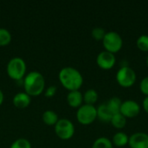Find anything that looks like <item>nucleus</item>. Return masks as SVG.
I'll list each match as a JSON object with an SVG mask.
<instances>
[{"mask_svg":"<svg viewBox=\"0 0 148 148\" xmlns=\"http://www.w3.org/2000/svg\"><path fill=\"white\" fill-rule=\"evenodd\" d=\"M91 35L93 36L94 39L97 40V41H102L105 35H106V31L103 28L101 27H95L92 29Z\"/></svg>","mask_w":148,"mask_h":148,"instance_id":"23","label":"nucleus"},{"mask_svg":"<svg viewBox=\"0 0 148 148\" xmlns=\"http://www.w3.org/2000/svg\"><path fill=\"white\" fill-rule=\"evenodd\" d=\"M121 103H122V101L119 97L114 96L107 102V106H108V108L109 109V111L111 112V114L114 115L115 114L120 113Z\"/></svg>","mask_w":148,"mask_h":148,"instance_id":"17","label":"nucleus"},{"mask_svg":"<svg viewBox=\"0 0 148 148\" xmlns=\"http://www.w3.org/2000/svg\"><path fill=\"white\" fill-rule=\"evenodd\" d=\"M129 137L127 134L123 132H118L114 134L112 139L113 146H115L117 147H124L128 144Z\"/></svg>","mask_w":148,"mask_h":148,"instance_id":"14","label":"nucleus"},{"mask_svg":"<svg viewBox=\"0 0 148 148\" xmlns=\"http://www.w3.org/2000/svg\"><path fill=\"white\" fill-rule=\"evenodd\" d=\"M98 93L95 89L89 88L83 94V101L85 104L94 105L98 101Z\"/></svg>","mask_w":148,"mask_h":148,"instance_id":"18","label":"nucleus"},{"mask_svg":"<svg viewBox=\"0 0 148 148\" xmlns=\"http://www.w3.org/2000/svg\"><path fill=\"white\" fill-rule=\"evenodd\" d=\"M116 62V57L114 54L103 50L100 52L96 57V63L97 65L104 70H109L113 69Z\"/></svg>","mask_w":148,"mask_h":148,"instance_id":"9","label":"nucleus"},{"mask_svg":"<svg viewBox=\"0 0 148 148\" xmlns=\"http://www.w3.org/2000/svg\"><path fill=\"white\" fill-rule=\"evenodd\" d=\"M68 104L72 108H80L83 102V95L79 90L69 91L67 95Z\"/></svg>","mask_w":148,"mask_h":148,"instance_id":"11","label":"nucleus"},{"mask_svg":"<svg viewBox=\"0 0 148 148\" xmlns=\"http://www.w3.org/2000/svg\"><path fill=\"white\" fill-rule=\"evenodd\" d=\"M102 44L106 51L115 54L122 49L123 39L118 32L108 31L106 32V35L102 40Z\"/></svg>","mask_w":148,"mask_h":148,"instance_id":"4","label":"nucleus"},{"mask_svg":"<svg viewBox=\"0 0 148 148\" xmlns=\"http://www.w3.org/2000/svg\"><path fill=\"white\" fill-rule=\"evenodd\" d=\"M140 92L145 95L146 96H148V76L144 77L140 83Z\"/></svg>","mask_w":148,"mask_h":148,"instance_id":"24","label":"nucleus"},{"mask_svg":"<svg viewBox=\"0 0 148 148\" xmlns=\"http://www.w3.org/2000/svg\"><path fill=\"white\" fill-rule=\"evenodd\" d=\"M24 92L29 96L40 95L45 88V79L38 71L29 72L23 80Z\"/></svg>","mask_w":148,"mask_h":148,"instance_id":"2","label":"nucleus"},{"mask_svg":"<svg viewBox=\"0 0 148 148\" xmlns=\"http://www.w3.org/2000/svg\"><path fill=\"white\" fill-rule=\"evenodd\" d=\"M11 34L5 28H0V46H6L11 42Z\"/></svg>","mask_w":148,"mask_h":148,"instance_id":"20","label":"nucleus"},{"mask_svg":"<svg viewBox=\"0 0 148 148\" xmlns=\"http://www.w3.org/2000/svg\"><path fill=\"white\" fill-rule=\"evenodd\" d=\"M42 121L48 126H55L58 121V115L53 110H46L42 115Z\"/></svg>","mask_w":148,"mask_h":148,"instance_id":"15","label":"nucleus"},{"mask_svg":"<svg viewBox=\"0 0 148 148\" xmlns=\"http://www.w3.org/2000/svg\"><path fill=\"white\" fill-rule=\"evenodd\" d=\"M76 119L82 125H90L97 119V109L94 105L82 104L76 111Z\"/></svg>","mask_w":148,"mask_h":148,"instance_id":"6","label":"nucleus"},{"mask_svg":"<svg viewBox=\"0 0 148 148\" xmlns=\"http://www.w3.org/2000/svg\"><path fill=\"white\" fill-rule=\"evenodd\" d=\"M140 105L133 100H127L122 101L120 113L127 119L135 118L140 112Z\"/></svg>","mask_w":148,"mask_h":148,"instance_id":"8","label":"nucleus"},{"mask_svg":"<svg viewBox=\"0 0 148 148\" xmlns=\"http://www.w3.org/2000/svg\"><path fill=\"white\" fill-rule=\"evenodd\" d=\"M12 101L15 107L18 108H25L30 104L31 98L25 92H19L14 95Z\"/></svg>","mask_w":148,"mask_h":148,"instance_id":"12","label":"nucleus"},{"mask_svg":"<svg viewBox=\"0 0 148 148\" xmlns=\"http://www.w3.org/2000/svg\"><path fill=\"white\" fill-rule=\"evenodd\" d=\"M61 84L69 91L79 90L83 84V76L81 72L73 67H64L58 74Z\"/></svg>","mask_w":148,"mask_h":148,"instance_id":"1","label":"nucleus"},{"mask_svg":"<svg viewBox=\"0 0 148 148\" xmlns=\"http://www.w3.org/2000/svg\"><path fill=\"white\" fill-rule=\"evenodd\" d=\"M147 68H148V55H147Z\"/></svg>","mask_w":148,"mask_h":148,"instance_id":"28","label":"nucleus"},{"mask_svg":"<svg viewBox=\"0 0 148 148\" xmlns=\"http://www.w3.org/2000/svg\"><path fill=\"white\" fill-rule=\"evenodd\" d=\"M92 148H114V146L108 138L100 137L94 141Z\"/></svg>","mask_w":148,"mask_h":148,"instance_id":"19","label":"nucleus"},{"mask_svg":"<svg viewBox=\"0 0 148 148\" xmlns=\"http://www.w3.org/2000/svg\"><path fill=\"white\" fill-rule=\"evenodd\" d=\"M128 146L130 148H148V134L137 132L129 137Z\"/></svg>","mask_w":148,"mask_h":148,"instance_id":"10","label":"nucleus"},{"mask_svg":"<svg viewBox=\"0 0 148 148\" xmlns=\"http://www.w3.org/2000/svg\"><path fill=\"white\" fill-rule=\"evenodd\" d=\"M137 79L135 71L128 65L122 66L119 69L116 73V82L117 83L125 88L132 87Z\"/></svg>","mask_w":148,"mask_h":148,"instance_id":"5","label":"nucleus"},{"mask_svg":"<svg viewBox=\"0 0 148 148\" xmlns=\"http://www.w3.org/2000/svg\"><path fill=\"white\" fill-rule=\"evenodd\" d=\"M26 62L21 57L16 56L11 58L6 67V72L10 78L15 81H21L26 75Z\"/></svg>","mask_w":148,"mask_h":148,"instance_id":"3","label":"nucleus"},{"mask_svg":"<svg viewBox=\"0 0 148 148\" xmlns=\"http://www.w3.org/2000/svg\"><path fill=\"white\" fill-rule=\"evenodd\" d=\"M75 126L71 121L66 118L59 119L55 125L56 134L62 140H70L75 134Z\"/></svg>","mask_w":148,"mask_h":148,"instance_id":"7","label":"nucleus"},{"mask_svg":"<svg viewBox=\"0 0 148 148\" xmlns=\"http://www.w3.org/2000/svg\"><path fill=\"white\" fill-rule=\"evenodd\" d=\"M136 45L140 50L143 52H148V35L140 36L136 41Z\"/></svg>","mask_w":148,"mask_h":148,"instance_id":"21","label":"nucleus"},{"mask_svg":"<svg viewBox=\"0 0 148 148\" xmlns=\"http://www.w3.org/2000/svg\"><path fill=\"white\" fill-rule=\"evenodd\" d=\"M96 109H97V118L100 121L103 122H110L113 114L108 108L107 103L101 104L98 108H96Z\"/></svg>","mask_w":148,"mask_h":148,"instance_id":"13","label":"nucleus"},{"mask_svg":"<svg viewBox=\"0 0 148 148\" xmlns=\"http://www.w3.org/2000/svg\"><path fill=\"white\" fill-rule=\"evenodd\" d=\"M10 148H31V144L27 139L19 138L10 145Z\"/></svg>","mask_w":148,"mask_h":148,"instance_id":"22","label":"nucleus"},{"mask_svg":"<svg viewBox=\"0 0 148 148\" xmlns=\"http://www.w3.org/2000/svg\"><path fill=\"white\" fill-rule=\"evenodd\" d=\"M3 99H4V95H3V91L0 89V106L3 104Z\"/></svg>","mask_w":148,"mask_h":148,"instance_id":"27","label":"nucleus"},{"mask_svg":"<svg viewBox=\"0 0 148 148\" xmlns=\"http://www.w3.org/2000/svg\"><path fill=\"white\" fill-rule=\"evenodd\" d=\"M142 108L144 109V111L148 114V96H146L142 101Z\"/></svg>","mask_w":148,"mask_h":148,"instance_id":"26","label":"nucleus"},{"mask_svg":"<svg viewBox=\"0 0 148 148\" xmlns=\"http://www.w3.org/2000/svg\"><path fill=\"white\" fill-rule=\"evenodd\" d=\"M56 90H57V88L56 86H49V88L45 89L44 95L47 98H52L56 94Z\"/></svg>","mask_w":148,"mask_h":148,"instance_id":"25","label":"nucleus"},{"mask_svg":"<svg viewBox=\"0 0 148 148\" xmlns=\"http://www.w3.org/2000/svg\"><path fill=\"white\" fill-rule=\"evenodd\" d=\"M110 123L112 124V126L114 128L122 129L127 125V118H125L121 113H118V114H115L112 116Z\"/></svg>","mask_w":148,"mask_h":148,"instance_id":"16","label":"nucleus"}]
</instances>
